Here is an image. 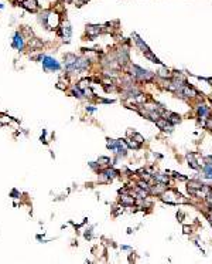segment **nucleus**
Returning a JSON list of instances; mask_svg holds the SVG:
<instances>
[{
    "label": "nucleus",
    "mask_w": 212,
    "mask_h": 264,
    "mask_svg": "<svg viewBox=\"0 0 212 264\" xmlns=\"http://www.w3.org/2000/svg\"><path fill=\"white\" fill-rule=\"evenodd\" d=\"M135 41H136V44H137L140 48H142V51H144V53H146V51H149V47H147V45L142 41V38H139L136 34H135Z\"/></svg>",
    "instance_id": "9"
},
{
    "label": "nucleus",
    "mask_w": 212,
    "mask_h": 264,
    "mask_svg": "<svg viewBox=\"0 0 212 264\" xmlns=\"http://www.w3.org/2000/svg\"><path fill=\"white\" fill-rule=\"evenodd\" d=\"M71 33H72V30H71L70 23H68V21H65V23H64V26L61 27V30H60V34L64 37V40H65V41H70Z\"/></svg>",
    "instance_id": "4"
},
{
    "label": "nucleus",
    "mask_w": 212,
    "mask_h": 264,
    "mask_svg": "<svg viewBox=\"0 0 212 264\" xmlns=\"http://www.w3.org/2000/svg\"><path fill=\"white\" fill-rule=\"evenodd\" d=\"M127 144H129V146H130V148H135V149L139 148V144H136L135 141H127Z\"/></svg>",
    "instance_id": "16"
},
{
    "label": "nucleus",
    "mask_w": 212,
    "mask_h": 264,
    "mask_svg": "<svg viewBox=\"0 0 212 264\" xmlns=\"http://www.w3.org/2000/svg\"><path fill=\"white\" fill-rule=\"evenodd\" d=\"M41 60H43V67H44L45 71H58V70H61V64H60L55 58L50 57V55H44Z\"/></svg>",
    "instance_id": "2"
},
{
    "label": "nucleus",
    "mask_w": 212,
    "mask_h": 264,
    "mask_svg": "<svg viewBox=\"0 0 212 264\" xmlns=\"http://www.w3.org/2000/svg\"><path fill=\"white\" fill-rule=\"evenodd\" d=\"M23 7L27 10V12H37L38 10V2L37 0H24L23 2Z\"/></svg>",
    "instance_id": "5"
},
{
    "label": "nucleus",
    "mask_w": 212,
    "mask_h": 264,
    "mask_svg": "<svg viewBox=\"0 0 212 264\" xmlns=\"http://www.w3.org/2000/svg\"><path fill=\"white\" fill-rule=\"evenodd\" d=\"M154 177L157 180H160L161 183H167L168 182V177L167 176H163V175H154Z\"/></svg>",
    "instance_id": "13"
},
{
    "label": "nucleus",
    "mask_w": 212,
    "mask_h": 264,
    "mask_svg": "<svg viewBox=\"0 0 212 264\" xmlns=\"http://www.w3.org/2000/svg\"><path fill=\"white\" fill-rule=\"evenodd\" d=\"M0 9H3V6H2V4H0Z\"/></svg>",
    "instance_id": "24"
},
{
    "label": "nucleus",
    "mask_w": 212,
    "mask_h": 264,
    "mask_svg": "<svg viewBox=\"0 0 212 264\" xmlns=\"http://www.w3.org/2000/svg\"><path fill=\"white\" fill-rule=\"evenodd\" d=\"M168 122H171V124L176 125L177 122H180L181 121V118H180V115H177V114H170V118H167Z\"/></svg>",
    "instance_id": "10"
},
{
    "label": "nucleus",
    "mask_w": 212,
    "mask_h": 264,
    "mask_svg": "<svg viewBox=\"0 0 212 264\" xmlns=\"http://www.w3.org/2000/svg\"><path fill=\"white\" fill-rule=\"evenodd\" d=\"M105 172H106V175L109 176V179H113V177L118 175V172H116V170H113V169H108V170H105Z\"/></svg>",
    "instance_id": "14"
},
{
    "label": "nucleus",
    "mask_w": 212,
    "mask_h": 264,
    "mask_svg": "<svg viewBox=\"0 0 212 264\" xmlns=\"http://www.w3.org/2000/svg\"><path fill=\"white\" fill-rule=\"evenodd\" d=\"M64 2H67V3H70V2H71V0H64Z\"/></svg>",
    "instance_id": "22"
},
{
    "label": "nucleus",
    "mask_w": 212,
    "mask_h": 264,
    "mask_svg": "<svg viewBox=\"0 0 212 264\" xmlns=\"http://www.w3.org/2000/svg\"><path fill=\"white\" fill-rule=\"evenodd\" d=\"M133 136H135V139L137 141V144H142L143 141H144V139H143V136L139 135V134H133Z\"/></svg>",
    "instance_id": "15"
},
{
    "label": "nucleus",
    "mask_w": 212,
    "mask_h": 264,
    "mask_svg": "<svg viewBox=\"0 0 212 264\" xmlns=\"http://www.w3.org/2000/svg\"><path fill=\"white\" fill-rule=\"evenodd\" d=\"M209 219H211V224H212V215H211V216H209Z\"/></svg>",
    "instance_id": "21"
},
{
    "label": "nucleus",
    "mask_w": 212,
    "mask_h": 264,
    "mask_svg": "<svg viewBox=\"0 0 212 264\" xmlns=\"http://www.w3.org/2000/svg\"><path fill=\"white\" fill-rule=\"evenodd\" d=\"M198 114H200V116H208L209 115V108L207 107V105H201L200 108H198Z\"/></svg>",
    "instance_id": "7"
},
{
    "label": "nucleus",
    "mask_w": 212,
    "mask_h": 264,
    "mask_svg": "<svg viewBox=\"0 0 212 264\" xmlns=\"http://www.w3.org/2000/svg\"><path fill=\"white\" fill-rule=\"evenodd\" d=\"M88 84H89V80H84V81H81V83H79V87L84 88V87H86Z\"/></svg>",
    "instance_id": "17"
},
{
    "label": "nucleus",
    "mask_w": 212,
    "mask_h": 264,
    "mask_svg": "<svg viewBox=\"0 0 212 264\" xmlns=\"http://www.w3.org/2000/svg\"><path fill=\"white\" fill-rule=\"evenodd\" d=\"M16 2H20V0H16ZM23 2H24V0H21V3H23Z\"/></svg>",
    "instance_id": "23"
},
{
    "label": "nucleus",
    "mask_w": 212,
    "mask_h": 264,
    "mask_svg": "<svg viewBox=\"0 0 212 264\" xmlns=\"http://www.w3.org/2000/svg\"><path fill=\"white\" fill-rule=\"evenodd\" d=\"M13 47L16 50H23L24 48V38L20 33L14 34V38H13Z\"/></svg>",
    "instance_id": "6"
},
{
    "label": "nucleus",
    "mask_w": 212,
    "mask_h": 264,
    "mask_svg": "<svg viewBox=\"0 0 212 264\" xmlns=\"http://www.w3.org/2000/svg\"><path fill=\"white\" fill-rule=\"evenodd\" d=\"M122 205L123 206H130V205H133L135 203V199L130 198V196H122Z\"/></svg>",
    "instance_id": "8"
},
{
    "label": "nucleus",
    "mask_w": 212,
    "mask_h": 264,
    "mask_svg": "<svg viewBox=\"0 0 212 264\" xmlns=\"http://www.w3.org/2000/svg\"><path fill=\"white\" fill-rule=\"evenodd\" d=\"M40 21L44 23V26L48 30H54L60 26V16L55 12H43L40 16Z\"/></svg>",
    "instance_id": "1"
},
{
    "label": "nucleus",
    "mask_w": 212,
    "mask_h": 264,
    "mask_svg": "<svg viewBox=\"0 0 212 264\" xmlns=\"http://www.w3.org/2000/svg\"><path fill=\"white\" fill-rule=\"evenodd\" d=\"M109 163H110V159H109V158H99V159H98V165L106 166V165H109Z\"/></svg>",
    "instance_id": "12"
},
{
    "label": "nucleus",
    "mask_w": 212,
    "mask_h": 264,
    "mask_svg": "<svg viewBox=\"0 0 212 264\" xmlns=\"http://www.w3.org/2000/svg\"><path fill=\"white\" fill-rule=\"evenodd\" d=\"M159 75L161 77V78H166V77L168 78V77H170L171 74H170V71H168L167 68H161V70L159 71Z\"/></svg>",
    "instance_id": "11"
},
{
    "label": "nucleus",
    "mask_w": 212,
    "mask_h": 264,
    "mask_svg": "<svg viewBox=\"0 0 212 264\" xmlns=\"http://www.w3.org/2000/svg\"><path fill=\"white\" fill-rule=\"evenodd\" d=\"M103 31V27L102 26H98V24H91V26H86V34L91 37V40H94V37H96L99 33Z\"/></svg>",
    "instance_id": "3"
},
{
    "label": "nucleus",
    "mask_w": 212,
    "mask_h": 264,
    "mask_svg": "<svg viewBox=\"0 0 212 264\" xmlns=\"http://www.w3.org/2000/svg\"><path fill=\"white\" fill-rule=\"evenodd\" d=\"M207 128H212V120L208 121V124H207Z\"/></svg>",
    "instance_id": "19"
},
{
    "label": "nucleus",
    "mask_w": 212,
    "mask_h": 264,
    "mask_svg": "<svg viewBox=\"0 0 212 264\" xmlns=\"http://www.w3.org/2000/svg\"><path fill=\"white\" fill-rule=\"evenodd\" d=\"M12 196H19V192H17V190H13V192H12Z\"/></svg>",
    "instance_id": "20"
},
{
    "label": "nucleus",
    "mask_w": 212,
    "mask_h": 264,
    "mask_svg": "<svg viewBox=\"0 0 212 264\" xmlns=\"http://www.w3.org/2000/svg\"><path fill=\"white\" fill-rule=\"evenodd\" d=\"M184 231H185V233H191V229L188 226H184Z\"/></svg>",
    "instance_id": "18"
}]
</instances>
